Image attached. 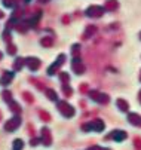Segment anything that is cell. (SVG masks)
Returning a JSON list of instances; mask_svg holds the SVG:
<instances>
[{"mask_svg":"<svg viewBox=\"0 0 141 150\" xmlns=\"http://www.w3.org/2000/svg\"><path fill=\"white\" fill-rule=\"evenodd\" d=\"M19 125H21V117H19V116H13L12 119H9L6 122L5 128H6V131H15Z\"/></svg>","mask_w":141,"mask_h":150,"instance_id":"1","label":"cell"},{"mask_svg":"<svg viewBox=\"0 0 141 150\" xmlns=\"http://www.w3.org/2000/svg\"><path fill=\"white\" fill-rule=\"evenodd\" d=\"M12 79H13V73H12V71H5L3 76H2V79H0V83H2L3 86H6V85H8Z\"/></svg>","mask_w":141,"mask_h":150,"instance_id":"2","label":"cell"},{"mask_svg":"<svg viewBox=\"0 0 141 150\" xmlns=\"http://www.w3.org/2000/svg\"><path fill=\"white\" fill-rule=\"evenodd\" d=\"M25 62L28 64V67H30L31 70H37V69L40 67V61H39L37 58H27Z\"/></svg>","mask_w":141,"mask_h":150,"instance_id":"3","label":"cell"},{"mask_svg":"<svg viewBox=\"0 0 141 150\" xmlns=\"http://www.w3.org/2000/svg\"><path fill=\"white\" fill-rule=\"evenodd\" d=\"M58 105H59V109L63 110V113H64V115H68V116H71V115H73V109H71L70 105H67L66 103H59Z\"/></svg>","mask_w":141,"mask_h":150,"instance_id":"4","label":"cell"},{"mask_svg":"<svg viewBox=\"0 0 141 150\" xmlns=\"http://www.w3.org/2000/svg\"><path fill=\"white\" fill-rule=\"evenodd\" d=\"M8 104H9L11 110H12L13 113H19V112H21V105H19V104H16V103H15L13 100H12V101H9Z\"/></svg>","mask_w":141,"mask_h":150,"instance_id":"5","label":"cell"},{"mask_svg":"<svg viewBox=\"0 0 141 150\" xmlns=\"http://www.w3.org/2000/svg\"><path fill=\"white\" fill-rule=\"evenodd\" d=\"M24 62H25V59H23V58H16L15 62H13V69H15V70H21L23 66H24Z\"/></svg>","mask_w":141,"mask_h":150,"instance_id":"6","label":"cell"},{"mask_svg":"<svg viewBox=\"0 0 141 150\" xmlns=\"http://www.w3.org/2000/svg\"><path fill=\"white\" fill-rule=\"evenodd\" d=\"M101 12H103L101 8H91V9L88 11L89 15H95V16H99V15H101Z\"/></svg>","mask_w":141,"mask_h":150,"instance_id":"7","label":"cell"},{"mask_svg":"<svg viewBox=\"0 0 141 150\" xmlns=\"http://www.w3.org/2000/svg\"><path fill=\"white\" fill-rule=\"evenodd\" d=\"M73 67H74V70H76L77 73H80V71H83V66H82V62H79V59H76V61H74V64H73Z\"/></svg>","mask_w":141,"mask_h":150,"instance_id":"8","label":"cell"},{"mask_svg":"<svg viewBox=\"0 0 141 150\" xmlns=\"http://www.w3.org/2000/svg\"><path fill=\"white\" fill-rule=\"evenodd\" d=\"M27 27H28V24H25V23L16 24V30H18L19 33H25V31H27Z\"/></svg>","mask_w":141,"mask_h":150,"instance_id":"9","label":"cell"},{"mask_svg":"<svg viewBox=\"0 0 141 150\" xmlns=\"http://www.w3.org/2000/svg\"><path fill=\"white\" fill-rule=\"evenodd\" d=\"M43 141H45V144H49L51 143V140H49V131L46 129V128H43Z\"/></svg>","mask_w":141,"mask_h":150,"instance_id":"10","label":"cell"},{"mask_svg":"<svg viewBox=\"0 0 141 150\" xmlns=\"http://www.w3.org/2000/svg\"><path fill=\"white\" fill-rule=\"evenodd\" d=\"M23 146H24V143H23L21 140H15V141H13V150H21Z\"/></svg>","mask_w":141,"mask_h":150,"instance_id":"11","label":"cell"},{"mask_svg":"<svg viewBox=\"0 0 141 150\" xmlns=\"http://www.w3.org/2000/svg\"><path fill=\"white\" fill-rule=\"evenodd\" d=\"M8 54L15 55V54H16V46H15V45H12V43H9V45H8Z\"/></svg>","mask_w":141,"mask_h":150,"instance_id":"12","label":"cell"},{"mask_svg":"<svg viewBox=\"0 0 141 150\" xmlns=\"http://www.w3.org/2000/svg\"><path fill=\"white\" fill-rule=\"evenodd\" d=\"M2 97H3V98H5V100H6L8 103H9V101H12V94H11L9 91H3Z\"/></svg>","mask_w":141,"mask_h":150,"instance_id":"13","label":"cell"},{"mask_svg":"<svg viewBox=\"0 0 141 150\" xmlns=\"http://www.w3.org/2000/svg\"><path fill=\"white\" fill-rule=\"evenodd\" d=\"M3 37H5V40L8 42V45H9V43H11V40H12V36H11V33H9L8 30L5 31V34H3Z\"/></svg>","mask_w":141,"mask_h":150,"instance_id":"14","label":"cell"},{"mask_svg":"<svg viewBox=\"0 0 141 150\" xmlns=\"http://www.w3.org/2000/svg\"><path fill=\"white\" fill-rule=\"evenodd\" d=\"M23 97H24V98H25V100H27L28 103H31V101L34 100V98H33V95H30L28 92H24V94H23Z\"/></svg>","mask_w":141,"mask_h":150,"instance_id":"15","label":"cell"},{"mask_svg":"<svg viewBox=\"0 0 141 150\" xmlns=\"http://www.w3.org/2000/svg\"><path fill=\"white\" fill-rule=\"evenodd\" d=\"M42 45H46V46H51V45H52V42H51V39H49V37H45V39L42 40Z\"/></svg>","mask_w":141,"mask_h":150,"instance_id":"16","label":"cell"},{"mask_svg":"<svg viewBox=\"0 0 141 150\" xmlns=\"http://www.w3.org/2000/svg\"><path fill=\"white\" fill-rule=\"evenodd\" d=\"M3 3H5V6L6 8H12L15 3H13V0H3Z\"/></svg>","mask_w":141,"mask_h":150,"instance_id":"17","label":"cell"},{"mask_svg":"<svg viewBox=\"0 0 141 150\" xmlns=\"http://www.w3.org/2000/svg\"><path fill=\"white\" fill-rule=\"evenodd\" d=\"M48 95H49V97H51L52 100H56V95H55V94H54L52 91H48Z\"/></svg>","mask_w":141,"mask_h":150,"instance_id":"18","label":"cell"},{"mask_svg":"<svg viewBox=\"0 0 141 150\" xmlns=\"http://www.w3.org/2000/svg\"><path fill=\"white\" fill-rule=\"evenodd\" d=\"M0 18H3V12L2 11H0Z\"/></svg>","mask_w":141,"mask_h":150,"instance_id":"19","label":"cell"},{"mask_svg":"<svg viewBox=\"0 0 141 150\" xmlns=\"http://www.w3.org/2000/svg\"><path fill=\"white\" fill-rule=\"evenodd\" d=\"M43 2H48V0H40V3H43Z\"/></svg>","mask_w":141,"mask_h":150,"instance_id":"20","label":"cell"},{"mask_svg":"<svg viewBox=\"0 0 141 150\" xmlns=\"http://www.w3.org/2000/svg\"><path fill=\"white\" fill-rule=\"evenodd\" d=\"M2 57H3V55H2V52H0V59H2Z\"/></svg>","mask_w":141,"mask_h":150,"instance_id":"21","label":"cell"},{"mask_svg":"<svg viewBox=\"0 0 141 150\" xmlns=\"http://www.w3.org/2000/svg\"><path fill=\"white\" fill-rule=\"evenodd\" d=\"M0 119H2V113H0Z\"/></svg>","mask_w":141,"mask_h":150,"instance_id":"22","label":"cell"},{"mask_svg":"<svg viewBox=\"0 0 141 150\" xmlns=\"http://www.w3.org/2000/svg\"><path fill=\"white\" fill-rule=\"evenodd\" d=\"M27 2H30V0H27Z\"/></svg>","mask_w":141,"mask_h":150,"instance_id":"23","label":"cell"}]
</instances>
